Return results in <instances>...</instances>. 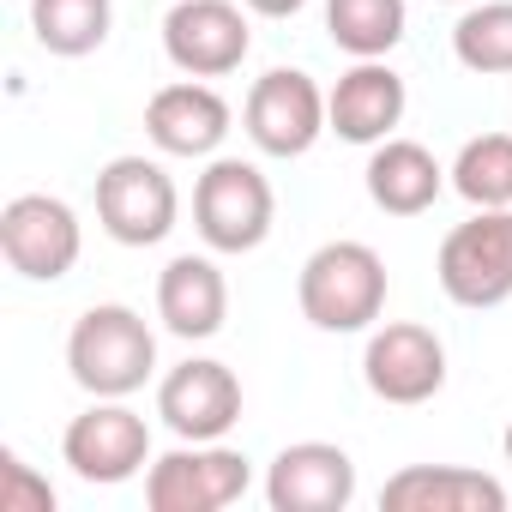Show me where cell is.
Masks as SVG:
<instances>
[{"label":"cell","mask_w":512,"mask_h":512,"mask_svg":"<svg viewBox=\"0 0 512 512\" xmlns=\"http://www.w3.org/2000/svg\"><path fill=\"white\" fill-rule=\"evenodd\" d=\"M446 7H470V0H446Z\"/></svg>","instance_id":"26"},{"label":"cell","mask_w":512,"mask_h":512,"mask_svg":"<svg viewBox=\"0 0 512 512\" xmlns=\"http://www.w3.org/2000/svg\"><path fill=\"white\" fill-rule=\"evenodd\" d=\"M253 25L241 0H175L163 13V55L187 79H223L247 61Z\"/></svg>","instance_id":"10"},{"label":"cell","mask_w":512,"mask_h":512,"mask_svg":"<svg viewBox=\"0 0 512 512\" xmlns=\"http://www.w3.org/2000/svg\"><path fill=\"white\" fill-rule=\"evenodd\" d=\"M452 193L470 211H500L512 205V133H476L452 157Z\"/></svg>","instance_id":"21"},{"label":"cell","mask_w":512,"mask_h":512,"mask_svg":"<svg viewBox=\"0 0 512 512\" xmlns=\"http://www.w3.org/2000/svg\"><path fill=\"white\" fill-rule=\"evenodd\" d=\"M0 512H55V482L37 476L13 446H0Z\"/></svg>","instance_id":"23"},{"label":"cell","mask_w":512,"mask_h":512,"mask_svg":"<svg viewBox=\"0 0 512 512\" xmlns=\"http://www.w3.org/2000/svg\"><path fill=\"white\" fill-rule=\"evenodd\" d=\"M500 446H506V464H512V422H506V434H500Z\"/></svg>","instance_id":"25"},{"label":"cell","mask_w":512,"mask_h":512,"mask_svg":"<svg viewBox=\"0 0 512 512\" xmlns=\"http://www.w3.org/2000/svg\"><path fill=\"white\" fill-rule=\"evenodd\" d=\"M241 127L260 157H308L320 145V133H332L326 115V91L302 73V67H272L253 79L247 103H241Z\"/></svg>","instance_id":"7"},{"label":"cell","mask_w":512,"mask_h":512,"mask_svg":"<svg viewBox=\"0 0 512 512\" xmlns=\"http://www.w3.org/2000/svg\"><path fill=\"white\" fill-rule=\"evenodd\" d=\"M241 7H247V13H260V19H296L308 0H241Z\"/></svg>","instance_id":"24"},{"label":"cell","mask_w":512,"mask_h":512,"mask_svg":"<svg viewBox=\"0 0 512 512\" xmlns=\"http://www.w3.org/2000/svg\"><path fill=\"white\" fill-rule=\"evenodd\" d=\"M368 199L386 211V217H422L446 187H452V175L440 169V157L428 151V145H416V139H380L374 145V157H368Z\"/></svg>","instance_id":"18"},{"label":"cell","mask_w":512,"mask_h":512,"mask_svg":"<svg viewBox=\"0 0 512 512\" xmlns=\"http://www.w3.org/2000/svg\"><path fill=\"white\" fill-rule=\"evenodd\" d=\"M253 488L247 452L223 440H181L175 452L151 458L145 470V506L151 512H223Z\"/></svg>","instance_id":"5"},{"label":"cell","mask_w":512,"mask_h":512,"mask_svg":"<svg viewBox=\"0 0 512 512\" xmlns=\"http://www.w3.org/2000/svg\"><path fill=\"white\" fill-rule=\"evenodd\" d=\"M452 55L464 73H512V0H470L452 25Z\"/></svg>","instance_id":"22"},{"label":"cell","mask_w":512,"mask_h":512,"mask_svg":"<svg viewBox=\"0 0 512 512\" xmlns=\"http://www.w3.org/2000/svg\"><path fill=\"white\" fill-rule=\"evenodd\" d=\"M61 458L79 482H97V488L133 482L139 470H151V422L127 398H97L67 422Z\"/></svg>","instance_id":"8"},{"label":"cell","mask_w":512,"mask_h":512,"mask_svg":"<svg viewBox=\"0 0 512 512\" xmlns=\"http://www.w3.org/2000/svg\"><path fill=\"white\" fill-rule=\"evenodd\" d=\"M157 416L175 440H223L241 422V380L217 356H187L157 380Z\"/></svg>","instance_id":"12"},{"label":"cell","mask_w":512,"mask_h":512,"mask_svg":"<svg viewBox=\"0 0 512 512\" xmlns=\"http://www.w3.org/2000/svg\"><path fill=\"white\" fill-rule=\"evenodd\" d=\"M512 494L500 476L470 464H404L380 488V512H506Z\"/></svg>","instance_id":"15"},{"label":"cell","mask_w":512,"mask_h":512,"mask_svg":"<svg viewBox=\"0 0 512 512\" xmlns=\"http://www.w3.org/2000/svg\"><path fill=\"white\" fill-rule=\"evenodd\" d=\"M362 380L380 404H428L446 386V344L416 320H386L368 332Z\"/></svg>","instance_id":"11"},{"label":"cell","mask_w":512,"mask_h":512,"mask_svg":"<svg viewBox=\"0 0 512 512\" xmlns=\"http://www.w3.org/2000/svg\"><path fill=\"white\" fill-rule=\"evenodd\" d=\"M229 103L217 85L205 79H175L163 91H151L145 103V139L163 157H217V145L229 139Z\"/></svg>","instance_id":"14"},{"label":"cell","mask_w":512,"mask_h":512,"mask_svg":"<svg viewBox=\"0 0 512 512\" xmlns=\"http://www.w3.org/2000/svg\"><path fill=\"white\" fill-rule=\"evenodd\" d=\"M296 302L314 332H374L386 314V260L368 241H326L302 260Z\"/></svg>","instance_id":"1"},{"label":"cell","mask_w":512,"mask_h":512,"mask_svg":"<svg viewBox=\"0 0 512 512\" xmlns=\"http://www.w3.org/2000/svg\"><path fill=\"white\" fill-rule=\"evenodd\" d=\"M404 109H410V91H404V79H398L386 61H356V67L338 73V85L326 91L332 133H338L344 145H368V151L398 133Z\"/></svg>","instance_id":"16"},{"label":"cell","mask_w":512,"mask_h":512,"mask_svg":"<svg viewBox=\"0 0 512 512\" xmlns=\"http://www.w3.org/2000/svg\"><path fill=\"white\" fill-rule=\"evenodd\" d=\"M115 25V0H31V37L61 55V61H85L109 43Z\"/></svg>","instance_id":"20"},{"label":"cell","mask_w":512,"mask_h":512,"mask_svg":"<svg viewBox=\"0 0 512 512\" xmlns=\"http://www.w3.org/2000/svg\"><path fill=\"white\" fill-rule=\"evenodd\" d=\"M67 374L91 398H133L157 374V332L127 302H97L67 332Z\"/></svg>","instance_id":"2"},{"label":"cell","mask_w":512,"mask_h":512,"mask_svg":"<svg viewBox=\"0 0 512 512\" xmlns=\"http://www.w3.org/2000/svg\"><path fill=\"white\" fill-rule=\"evenodd\" d=\"M440 290L458 308H500L512 302V205L500 211H470L464 223L446 229L440 241Z\"/></svg>","instance_id":"6"},{"label":"cell","mask_w":512,"mask_h":512,"mask_svg":"<svg viewBox=\"0 0 512 512\" xmlns=\"http://www.w3.org/2000/svg\"><path fill=\"white\" fill-rule=\"evenodd\" d=\"M410 7L404 0H326V37L350 61H386L404 43Z\"/></svg>","instance_id":"19"},{"label":"cell","mask_w":512,"mask_h":512,"mask_svg":"<svg viewBox=\"0 0 512 512\" xmlns=\"http://www.w3.org/2000/svg\"><path fill=\"white\" fill-rule=\"evenodd\" d=\"M278 193L260 163L247 157H211L193 181V229L211 253H253L272 235Z\"/></svg>","instance_id":"3"},{"label":"cell","mask_w":512,"mask_h":512,"mask_svg":"<svg viewBox=\"0 0 512 512\" xmlns=\"http://www.w3.org/2000/svg\"><path fill=\"white\" fill-rule=\"evenodd\" d=\"M356 500V458L332 440H296L266 464L272 512H344Z\"/></svg>","instance_id":"13"},{"label":"cell","mask_w":512,"mask_h":512,"mask_svg":"<svg viewBox=\"0 0 512 512\" xmlns=\"http://www.w3.org/2000/svg\"><path fill=\"white\" fill-rule=\"evenodd\" d=\"M175 217H181V193L157 157L127 151V157H109L97 169V223L109 241L157 247V241H169Z\"/></svg>","instance_id":"4"},{"label":"cell","mask_w":512,"mask_h":512,"mask_svg":"<svg viewBox=\"0 0 512 512\" xmlns=\"http://www.w3.org/2000/svg\"><path fill=\"white\" fill-rule=\"evenodd\" d=\"M157 320H163V332H175L187 344H205L223 332L229 284H223V266L211 253H175L157 272Z\"/></svg>","instance_id":"17"},{"label":"cell","mask_w":512,"mask_h":512,"mask_svg":"<svg viewBox=\"0 0 512 512\" xmlns=\"http://www.w3.org/2000/svg\"><path fill=\"white\" fill-rule=\"evenodd\" d=\"M0 253L7 266L31 284H61L79 253H85V229H79V211L55 193H19L0 211Z\"/></svg>","instance_id":"9"}]
</instances>
